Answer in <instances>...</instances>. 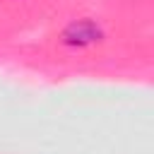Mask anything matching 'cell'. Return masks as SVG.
Returning a JSON list of instances; mask_svg holds the SVG:
<instances>
[{
    "instance_id": "cell-1",
    "label": "cell",
    "mask_w": 154,
    "mask_h": 154,
    "mask_svg": "<svg viewBox=\"0 0 154 154\" xmlns=\"http://www.w3.org/2000/svg\"><path fill=\"white\" fill-rule=\"evenodd\" d=\"M106 38V29L99 19L94 17H79L65 24V29L60 31V46L70 48V51H87L99 46Z\"/></svg>"
}]
</instances>
